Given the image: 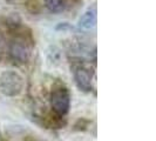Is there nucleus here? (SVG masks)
<instances>
[{
  "label": "nucleus",
  "mask_w": 156,
  "mask_h": 141,
  "mask_svg": "<svg viewBox=\"0 0 156 141\" xmlns=\"http://www.w3.org/2000/svg\"><path fill=\"white\" fill-rule=\"evenodd\" d=\"M73 77L80 91L89 93L93 89V72L85 65L78 63L73 67Z\"/></svg>",
  "instance_id": "20e7f679"
},
{
  "label": "nucleus",
  "mask_w": 156,
  "mask_h": 141,
  "mask_svg": "<svg viewBox=\"0 0 156 141\" xmlns=\"http://www.w3.org/2000/svg\"><path fill=\"white\" fill-rule=\"evenodd\" d=\"M5 47H6V40L2 37V34H0V53L5 51Z\"/></svg>",
  "instance_id": "0eeeda50"
},
{
  "label": "nucleus",
  "mask_w": 156,
  "mask_h": 141,
  "mask_svg": "<svg viewBox=\"0 0 156 141\" xmlns=\"http://www.w3.org/2000/svg\"><path fill=\"white\" fill-rule=\"evenodd\" d=\"M9 56L18 63H26L30 61L32 55V45L25 37H18L9 45Z\"/></svg>",
  "instance_id": "7ed1b4c3"
},
{
  "label": "nucleus",
  "mask_w": 156,
  "mask_h": 141,
  "mask_svg": "<svg viewBox=\"0 0 156 141\" xmlns=\"http://www.w3.org/2000/svg\"><path fill=\"white\" fill-rule=\"evenodd\" d=\"M28 141H39V140H35V139H31V140H28Z\"/></svg>",
  "instance_id": "6e6552de"
},
{
  "label": "nucleus",
  "mask_w": 156,
  "mask_h": 141,
  "mask_svg": "<svg viewBox=\"0 0 156 141\" xmlns=\"http://www.w3.org/2000/svg\"><path fill=\"white\" fill-rule=\"evenodd\" d=\"M49 105L58 117L63 118L67 115L72 105V94L68 87L62 84L54 85L49 95Z\"/></svg>",
  "instance_id": "f257e3e1"
},
{
  "label": "nucleus",
  "mask_w": 156,
  "mask_h": 141,
  "mask_svg": "<svg viewBox=\"0 0 156 141\" xmlns=\"http://www.w3.org/2000/svg\"><path fill=\"white\" fill-rule=\"evenodd\" d=\"M45 7L52 13H61L66 9V0H44Z\"/></svg>",
  "instance_id": "423d86ee"
},
{
  "label": "nucleus",
  "mask_w": 156,
  "mask_h": 141,
  "mask_svg": "<svg viewBox=\"0 0 156 141\" xmlns=\"http://www.w3.org/2000/svg\"><path fill=\"white\" fill-rule=\"evenodd\" d=\"M25 86L23 78L16 70H5L0 74V92L6 96H18Z\"/></svg>",
  "instance_id": "f03ea898"
},
{
  "label": "nucleus",
  "mask_w": 156,
  "mask_h": 141,
  "mask_svg": "<svg viewBox=\"0 0 156 141\" xmlns=\"http://www.w3.org/2000/svg\"><path fill=\"white\" fill-rule=\"evenodd\" d=\"M96 24V11L95 8H89L79 19L78 26L82 30H92Z\"/></svg>",
  "instance_id": "39448f33"
}]
</instances>
